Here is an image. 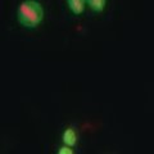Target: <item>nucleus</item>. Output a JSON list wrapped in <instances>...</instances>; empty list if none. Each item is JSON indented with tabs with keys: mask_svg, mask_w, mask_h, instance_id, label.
Segmentation results:
<instances>
[{
	"mask_svg": "<svg viewBox=\"0 0 154 154\" xmlns=\"http://www.w3.org/2000/svg\"><path fill=\"white\" fill-rule=\"evenodd\" d=\"M44 19V9L36 0H25L17 9V21L26 28L37 27Z\"/></svg>",
	"mask_w": 154,
	"mask_h": 154,
	"instance_id": "obj_1",
	"label": "nucleus"
},
{
	"mask_svg": "<svg viewBox=\"0 0 154 154\" xmlns=\"http://www.w3.org/2000/svg\"><path fill=\"white\" fill-rule=\"evenodd\" d=\"M73 150H72V146H68V145H64L62 146L59 150H58V154H72Z\"/></svg>",
	"mask_w": 154,
	"mask_h": 154,
	"instance_id": "obj_5",
	"label": "nucleus"
},
{
	"mask_svg": "<svg viewBox=\"0 0 154 154\" xmlns=\"http://www.w3.org/2000/svg\"><path fill=\"white\" fill-rule=\"evenodd\" d=\"M67 2V5H68L69 11L76 14V16H80L85 12V8H86V0H66Z\"/></svg>",
	"mask_w": 154,
	"mask_h": 154,
	"instance_id": "obj_2",
	"label": "nucleus"
},
{
	"mask_svg": "<svg viewBox=\"0 0 154 154\" xmlns=\"http://www.w3.org/2000/svg\"><path fill=\"white\" fill-rule=\"evenodd\" d=\"M62 141L64 145L68 146H75L77 144V134L72 127H68L64 130L63 135H62Z\"/></svg>",
	"mask_w": 154,
	"mask_h": 154,
	"instance_id": "obj_3",
	"label": "nucleus"
},
{
	"mask_svg": "<svg viewBox=\"0 0 154 154\" xmlns=\"http://www.w3.org/2000/svg\"><path fill=\"white\" fill-rule=\"evenodd\" d=\"M88 7L96 13H100L104 11L105 5H107V0H86Z\"/></svg>",
	"mask_w": 154,
	"mask_h": 154,
	"instance_id": "obj_4",
	"label": "nucleus"
}]
</instances>
